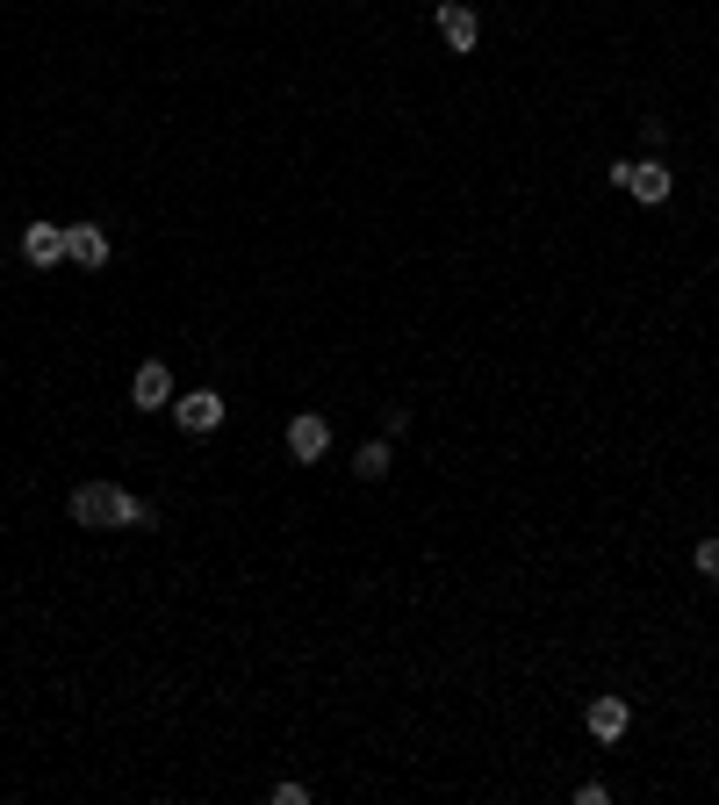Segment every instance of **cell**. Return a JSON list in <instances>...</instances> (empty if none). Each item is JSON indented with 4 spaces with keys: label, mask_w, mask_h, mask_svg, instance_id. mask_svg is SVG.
I'll list each match as a JSON object with an SVG mask.
<instances>
[{
    "label": "cell",
    "mask_w": 719,
    "mask_h": 805,
    "mask_svg": "<svg viewBox=\"0 0 719 805\" xmlns=\"http://www.w3.org/2000/svg\"><path fill=\"white\" fill-rule=\"evenodd\" d=\"M288 453H295V461H325V453H331V425H325V417H317V411H303V417H288Z\"/></svg>",
    "instance_id": "obj_4"
},
{
    "label": "cell",
    "mask_w": 719,
    "mask_h": 805,
    "mask_svg": "<svg viewBox=\"0 0 719 805\" xmlns=\"http://www.w3.org/2000/svg\"><path fill=\"white\" fill-rule=\"evenodd\" d=\"M22 259H30V267H58V259H66V223H30V230H22Z\"/></svg>",
    "instance_id": "obj_8"
},
{
    "label": "cell",
    "mask_w": 719,
    "mask_h": 805,
    "mask_svg": "<svg viewBox=\"0 0 719 805\" xmlns=\"http://www.w3.org/2000/svg\"><path fill=\"white\" fill-rule=\"evenodd\" d=\"M582 720H590V734H598V741H626V726H634V705H626V698H590V712H582Z\"/></svg>",
    "instance_id": "obj_9"
},
{
    "label": "cell",
    "mask_w": 719,
    "mask_h": 805,
    "mask_svg": "<svg viewBox=\"0 0 719 805\" xmlns=\"http://www.w3.org/2000/svg\"><path fill=\"white\" fill-rule=\"evenodd\" d=\"M389 467H396L389 439H367V446H360V453H353V475H360V482H381V475H389Z\"/></svg>",
    "instance_id": "obj_10"
},
{
    "label": "cell",
    "mask_w": 719,
    "mask_h": 805,
    "mask_svg": "<svg viewBox=\"0 0 719 805\" xmlns=\"http://www.w3.org/2000/svg\"><path fill=\"white\" fill-rule=\"evenodd\" d=\"M66 511H72V525H86V532L116 525V482H80L66 497Z\"/></svg>",
    "instance_id": "obj_2"
},
{
    "label": "cell",
    "mask_w": 719,
    "mask_h": 805,
    "mask_svg": "<svg viewBox=\"0 0 719 805\" xmlns=\"http://www.w3.org/2000/svg\"><path fill=\"white\" fill-rule=\"evenodd\" d=\"M130 411H173V375H166V360H144L138 375H130Z\"/></svg>",
    "instance_id": "obj_3"
},
{
    "label": "cell",
    "mask_w": 719,
    "mask_h": 805,
    "mask_svg": "<svg viewBox=\"0 0 719 805\" xmlns=\"http://www.w3.org/2000/svg\"><path fill=\"white\" fill-rule=\"evenodd\" d=\"M108 252H116V245H108L102 223H72V230H66V259H72V267H108Z\"/></svg>",
    "instance_id": "obj_7"
},
{
    "label": "cell",
    "mask_w": 719,
    "mask_h": 805,
    "mask_svg": "<svg viewBox=\"0 0 719 805\" xmlns=\"http://www.w3.org/2000/svg\"><path fill=\"white\" fill-rule=\"evenodd\" d=\"M274 805H309V784H274Z\"/></svg>",
    "instance_id": "obj_14"
},
{
    "label": "cell",
    "mask_w": 719,
    "mask_h": 805,
    "mask_svg": "<svg viewBox=\"0 0 719 805\" xmlns=\"http://www.w3.org/2000/svg\"><path fill=\"white\" fill-rule=\"evenodd\" d=\"M439 36H446V51H475V44H482V15L468 8V0H446V8H439Z\"/></svg>",
    "instance_id": "obj_6"
},
{
    "label": "cell",
    "mask_w": 719,
    "mask_h": 805,
    "mask_svg": "<svg viewBox=\"0 0 719 805\" xmlns=\"http://www.w3.org/2000/svg\"><path fill=\"white\" fill-rule=\"evenodd\" d=\"M381 431H389V439H403V431H411V411H403V403H389V411H381Z\"/></svg>",
    "instance_id": "obj_13"
},
{
    "label": "cell",
    "mask_w": 719,
    "mask_h": 805,
    "mask_svg": "<svg viewBox=\"0 0 719 805\" xmlns=\"http://www.w3.org/2000/svg\"><path fill=\"white\" fill-rule=\"evenodd\" d=\"M116 525H158V511H152V504H144V497H130V489H116Z\"/></svg>",
    "instance_id": "obj_11"
},
{
    "label": "cell",
    "mask_w": 719,
    "mask_h": 805,
    "mask_svg": "<svg viewBox=\"0 0 719 805\" xmlns=\"http://www.w3.org/2000/svg\"><path fill=\"white\" fill-rule=\"evenodd\" d=\"M612 180H618L626 194H634V202H648V209H662V202H669V188H676L662 158H626V166H612Z\"/></svg>",
    "instance_id": "obj_1"
},
{
    "label": "cell",
    "mask_w": 719,
    "mask_h": 805,
    "mask_svg": "<svg viewBox=\"0 0 719 805\" xmlns=\"http://www.w3.org/2000/svg\"><path fill=\"white\" fill-rule=\"evenodd\" d=\"M691 568H698L705 583H719V540H698V547H691Z\"/></svg>",
    "instance_id": "obj_12"
},
{
    "label": "cell",
    "mask_w": 719,
    "mask_h": 805,
    "mask_svg": "<svg viewBox=\"0 0 719 805\" xmlns=\"http://www.w3.org/2000/svg\"><path fill=\"white\" fill-rule=\"evenodd\" d=\"M173 417H180V431H216V425H223V395H216V389L173 395Z\"/></svg>",
    "instance_id": "obj_5"
}]
</instances>
